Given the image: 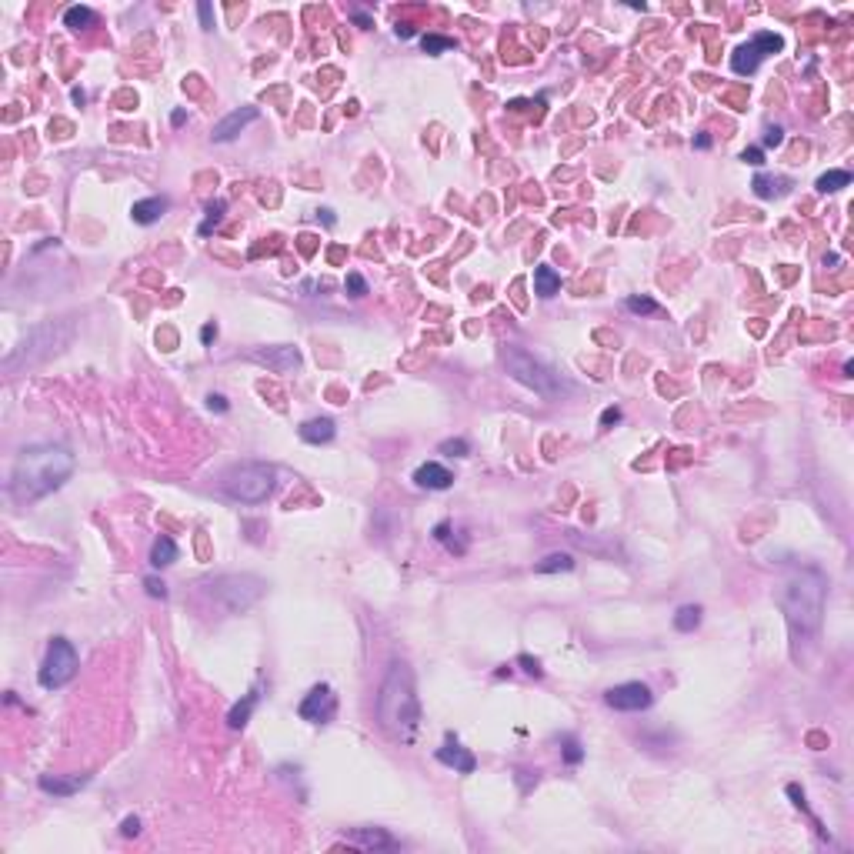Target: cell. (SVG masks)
<instances>
[{
  "label": "cell",
  "mask_w": 854,
  "mask_h": 854,
  "mask_svg": "<svg viewBox=\"0 0 854 854\" xmlns=\"http://www.w3.org/2000/svg\"><path fill=\"white\" fill-rule=\"evenodd\" d=\"M74 474V454L61 444H34L24 447L11 474V494L13 501H40L51 491L64 484Z\"/></svg>",
  "instance_id": "6da1fadb"
},
{
  "label": "cell",
  "mask_w": 854,
  "mask_h": 854,
  "mask_svg": "<svg viewBox=\"0 0 854 854\" xmlns=\"http://www.w3.org/2000/svg\"><path fill=\"white\" fill-rule=\"evenodd\" d=\"M377 717H381L384 731L404 744H410L421 727V701H417L414 674L404 661H394L384 674L381 694H377Z\"/></svg>",
  "instance_id": "7a4b0ae2"
},
{
  "label": "cell",
  "mask_w": 854,
  "mask_h": 854,
  "mask_svg": "<svg viewBox=\"0 0 854 854\" xmlns=\"http://www.w3.org/2000/svg\"><path fill=\"white\" fill-rule=\"evenodd\" d=\"M824 574L815 567H801L784 581L781 591V611L788 617L791 638L801 641L811 638L821 627V614H824Z\"/></svg>",
  "instance_id": "3957f363"
},
{
  "label": "cell",
  "mask_w": 854,
  "mask_h": 854,
  "mask_svg": "<svg viewBox=\"0 0 854 854\" xmlns=\"http://www.w3.org/2000/svg\"><path fill=\"white\" fill-rule=\"evenodd\" d=\"M501 360H504V370H508L510 377H514L517 384H524V387H531L534 394H541V397H561V391H564L561 377H558L551 368H544V364H541L534 354H527L524 347H514V344L504 347Z\"/></svg>",
  "instance_id": "277c9868"
},
{
  "label": "cell",
  "mask_w": 854,
  "mask_h": 854,
  "mask_svg": "<svg viewBox=\"0 0 854 854\" xmlns=\"http://www.w3.org/2000/svg\"><path fill=\"white\" fill-rule=\"evenodd\" d=\"M220 487L224 494L241 504H264L274 491V467L270 464H260V460H251V464H237L230 467L224 477H220Z\"/></svg>",
  "instance_id": "5b68a950"
},
{
  "label": "cell",
  "mask_w": 854,
  "mask_h": 854,
  "mask_svg": "<svg viewBox=\"0 0 854 854\" xmlns=\"http://www.w3.org/2000/svg\"><path fill=\"white\" fill-rule=\"evenodd\" d=\"M211 594H214L230 614H241L264 594V581L254 574H224L211 581Z\"/></svg>",
  "instance_id": "8992f818"
},
{
  "label": "cell",
  "mask_w": 854,
  "mask_h": 854,
  "mask_svg": "<svg viewBox=\"0 0 854 854\" xmlns=\"http://www.w3.org/2000/svg\"><path fill=\"white\" fill-rule=\"evenodd\" d=\"M77 674V651L70 641L64 638H54L51 648H47V658H44V664H40V688H64L67 681H74Z\"/></svg>",
  "instance_id": "52a82bcc"
},
{
  "label": "cell",
  "mask_w": 854,
  "mask_h": 854,
  "mask_svg": "<svg viewBox=\"0 0 854 854\" xmlns=\"http://www.w3.org/2000/svg\"><path fill=\"white\" fill-rule=\"evenodd\" d=\"M604 701L611 704L614 711H648L651 701H654V694H651L648 684H641V681H627V684H617V688L608 691V694H604Z\"/></svg>",
  "instance_id": "ba28073f"
},
{
  "label": "cell",
  "mask_w": 854,
  "mask_h": 854,
  "mask_svg": "<svg viewBox=\"0 0 854 854\" xmlns=\"http://www.w3.org/2000/svg\"><path fill=\"white\" fill-rule=\"evenodd\" d=\"M247 357H251L254 364H264V368L277 370V374H287V370H294L297 364H301V351H297V347H287V344H281V347H257V351H251Z\"/></svg>",
  "instance_id": "9c48e42d"
},
{
  "label": "cell",
  "mask_w": 854,
  "mask_h": 854,
  "mask_svg": "<svg viewBox=\"0 0 854 854\" xmlns=\"http://www.w3.org/2000/svg\"><path fill=\"white\" fill-rule=\"evenodd\" d=\"M257 117H260V111H257V107H237V111H230V114L214 127V141L217 144L234 141V137H237V134H241L247 124H254Z\"/></svg>",
  "instance_id": "30bf717a"
},
{
  "label": "cell",
  "mask_w": 854,
  "mask_h": 854,
  "mask_svg": "<svg viewBox=\"0 0 854 854\" xmlns=\"http://www.w3.org/2000/svg\"><path fill=\"white\" fill-rule=\"evenodd\" d=\"M331 714H334V694H331L327 684H318V688L301 701V717H304V721H327Z\"/></svg>",
  "instance_id": "8fae6325"
},
{
  "label": "cell",
  "mask_w": 854,
  "mask_h": 854,
  "mask_svg": "<svg viewBox=\"0 0 854 854\" xmlns=\"http://www.w3.org/2000/svg\"><path fill=\"white\" fill-rule=\"evenodd\" d=\"M347 841L364 848V851H394L397 848V841L384 828H357L347 834Z\"/></svg>",
  "instance_id": "7c38bea8"
},
{
  "label": "cell",
  "mask_w": 854,
  "mask_h": 854,
  "mask_svg": "<svg viewBox=\"0 0 854 854\" xmlns=\"http://www.w3.org/2000/svg\"><path fill=\"white\" fill-rule=\"evenodd\" d=\"M414 481L421 487H427V491H447V487L454 484V474L447 471V467H441V464H421L414 471Z\"/></svg>",
  "instance_id": "4fadbf2b"
},
{
  "label": "cell",
  "mask_w": 854,
  "mask_h": 854,
  "mask_svg": "<svg viewBox=\"0 0 854 854\" xmlns=\"http://www.w3.org/2000/svg\"><path fill=\"white\" fill-rule=\"evenodd\" d=\"M437 761H441V765H447V767H458L460 774H471L474 765H477V761H474V754L464 751V748H458V744H454V738H447L444 748H437Z\"/></svg>",
  "instance_id": "5bb4252c"
},
{
  "label": "cell",
  "mask_w": 854,
  "mask_h": 854,
  "mask_svg": "<svg viewBox=\"0 0 854 854\" xmlns=\"http://www.w3.org/2000/svg\"><path fill=\"white\" fill-rule=\"evenodd\" d=\"M334 434H337V427H334L331 417H314V421L301 424V441H307V444H327V441H334Z\"/></svg>",
  "instance_id": "9a60e30c"
},
{
  "label": "cell",
  "mask_w": 854,
  "mask_h": 854,
  "mask_svg": "<svg viewBox=\"0 0 854 854\" xmlns=\"http://www.w3.org/2000/svg\"><path fill=\"white\" fill-rule=\"evenodd\" d=\"M87 774H74V778H57V774H44V778L37 781L40 791H47V794H61V798H67V794H74V791H80L84 784H87Z\"/></svg>",
  "instance_id": "2e32d148"
},
{
  "label": "cell",
  "mask_w": 854,
  "mask_h": 854,
  "mask_svg": "<svg viewBox=\"0 0 854 854\" xmlns=\"http://www.w3.org/2000/svg\"><path fill=\"white\" fill-rule=\"evenodd\" d=\"M761 61H765V57L758 54V47H754V44H741L738 51L731 54V67H734V74H754Z\"/></svg>",
  "instance_id": "e0dca14e"
},
{
  "label": "cell",
  "mask_w": 854,
  "mask_h": 854,
  "mask_svg": "<svg viewBox=\"0 0 854 854\" xmlns=\"http://www.w3.org/2000/svg\"><path fill=\"white\" fill-rule=\"evenodd\" d=\"M164 211H167V197H147V201H137L130 214H134L137 224H153V220H161Z\"/></svg>",
  "instance_id": "ac0fdd59"
},
{
  "label": "cell",
  "mask_w": 854,
  "mask_h": 854,
  "mask_svg": "<svg viewBox=\"0 0 854 854\" xmlns=\"http://www.w3.org/2000/svg\"><path fill=\"white\" fill-rule=\"evenodd\" d=\"M558 291H561V277H558V270L548 268V264H541V268L534 270V294H537V297H554Z\"/></svg>",
  "instance_id": "d6986e66"
},
{
  "label": "cell",
  "mask_w": 854,
  "mask_h": 854,
  "mask_svg": "<svg viewBox=\"0 0 854 854\" xmlns=\"http://www.w3.org/2000/svg\"><path fill=\"white\" fill-rule=\"evenodd\" d=\"M254 708H257V691H251V694H244V701H237L234 708H230V714H227V724L234 727V731H241L247 721H251V714H254Z\"/></svg>",
  "instance_id": "ffe728a7"
},
{
  "label": "cell",
  "mask_w": 854,
  "mask_h": 854,
  "mask_svg": "<svg viewBox=\"0 0 854 854\" xmlns=\"http://www.w3.org/2000/svg\"><path fill=\"white\" fill-rule=\"evenodd\" d=\"M177 561V544L170 541V537H157L151 548V564L153 567H167V564Z\"/></svg>",
  "instance_id": "44dd1931"
},
{
  "label": "cell",
  "mask_w": 854,
  "mask_h": 854,
  "mask_svg": "<svg viewBox=\"0 0 854 854\" xmlns=\"http://www.w3.org/2000/svg\"><path fill=\"white\" fill-rule=\"evenodd\" d=\"M751 187H754V194H758V197H765V201H767V197H778V194H784L788 180H784V177H765V174H758Z\"/></svg>",
  "instance_id": "7402d4cb"
},
{
  "label": "cell",
  "mask_w": 854,
  "mask_h": 854,
  "mask_svg": "<svg viewBox=\"0 0 854 854\" xmlns=\"http://www.w3.org/2000/svg\"><path fill=\"white\" fill-rule=\"evenodd\" d=\"M94 20H97V13L90 11V7H67L64 13V24L70 27V30H84V27H94Z\"/></svg>",
  "instance_id": "603a6c76"
},
{
  "label": "cell",
  "mask_w": 854,
  "mask_h": 854,
  "mask_svg": "<svg viewBox=\"0 0 854 854\" xmlns=\"http://www.w3.org/2000/svg\"><path fill=\"white\" fill-rule=\"evenodd\" d=\"M848 184H851V174L848 170H828V174L817 177V191L834 194V191H841V187H848Z\"/></svg>",
  "instance_id": "cb8c5ba5"
},
{
  "label": "cell",
  "mask_w": 854,
  "mask_h": 854,
  "mask_svg": "<svg viewBox=\"0 0 854 854\" xmlns=\"http://www.w3.org/2000/svg\"><path fill=\"white\" fill-rule=\"evenodd\" d=\"M698 624H701V608H698V604H684V608L674 614V627L677 631H684V634L694 631Z\"/></svg>",
  "instance_id": "d4e9b609"
},
{
  "label": "cell",
  "mask_w": 854,
  "mask_h": 854,
  "mask_svg": "<svg viewBox=\"0 0 854 854\" xmlns=\"http://www.w3.org/2000/svg\"><path fill=\"white\" fill-rule=\"evenodd\" d=\"M574 558L571 554H548L544 561H537V574H558V571H571Z\"/></svg>",
  "instance_id": "484cf974"
},
{
  "label": "cell",
  "mask_w": 854,
  "mask_h": 854,
  "mask_svg": "<svg viewBox=\"0 0 854 854\" xmlns=\"http://www.w3.org/2000/svg\"><path fill=\"white\" fill-rule=\"evenodd\" d=\"M751 44L758 47V54H761V57H767V54H778L781 47H784V40H781L778 34H771V30H761V34H754Z\"/></svg>",
  "instance_id": "4316f807"
},
{
  "label": "cell",
  "mask_w": 854,
  "mask_h": 854,
  "mask_svg": "<svg viewBox=\"0 0 854 854\" xmlns=\"http://www.w3.org/2000/svg\"><path fill=\"white\" fill-rule=\"evenodd\" d=\"M421 47L427 54H444V51H451V47H454V40H451V37H437V34H427V37L421 40Z\"/></svg>",
  "instance_id": "83f0119b"
},
{
  "label": "cell",
  "mask_w": 854,
  "mask_h": 854,
  "mask_svg": "<svg viewBox=\"0 0 854 854\" xmlns=\"http://www.w3.org/2000/svg\"><path fill=\"white\" fill-rule=\"evenodd\" d=\"M564 761L567 765H581L584 761V748L577 738H564Z\"/></svg>",
  "instance_id": "f1b7e54d"
},
{
  "label": "cell",
  "mask_w": 854,
  "mask_h": 854,
  "mask_svg": "<svg viewBox=\"0 0 854 854\" xmlns=\"http://www.w3.org/2000/svg\"><path fill=\"white\" fill-rule=\"evenodd\" d=\"M624 307L627 310H634V314H658V304H654L651 297H627Z\"/></svg>",
  "instance_id": "f546056e"
},
{
  "label": "cell",
  "mask_w": 854,
  "mask_h": 854,
  "mask_svg": "<svg viewBox=\"0 0 854 854\" xmlns=\"http://www.w3.org/2000/svg\"><path fill=\"white\" fill-rule=\"evenodd\" d=\"M224 207H227L224 201H214V204L207 207V220L201 224V234H211V227H214L217 220H220V214H224Z\"/></svg>",
  "instance_id": "4dcf8cb0"
},
{
  "label": "cell",
  "mask_w": 854,
  "mask_h": 854,
  "mask_svg": "<svg viewBox=\"0 0 854 854\" xmlns=\"http://www.w3.org/2000/svg\"><path fill=\"white\" fill-rule=\"evenodd\" d=\"M344 291L351 294V297H364L368 294V281L360 277V274H347V281H344Z\"/></svg>",
  "instance_id": "1f68e13d"
},
{
  "label": "cell",
  "mask_w": 854,
  "mask_h": 854,
  "mask_svg": "<svg viewBox=\"0 0 854 854\" xmlns=\"http://www.w3.org/2000/svg\"><path fill=\"white\" fill-rule=\"evenodd\" d=\"M471 447H467V441H460V437H454V441H444L441 444V454H447V458H464Z\"/></svg>",
  "instance_id": "d6a6232c"
},
{
  "label": "cell",
  "mask_w": 854,
  "mask_h": 854,
  "mask_svg": "<svg viewBox=\"0 0 854 854\" xmlns=\"http://www.w3.org/2000/svg\"><path fill=\"white\" fill-rule=\"evenodd\" d=\"M741 161H744V164H751V167H761V164H765V151H761V147H748V151L741 153Z\"/></svg>",
  "instance_id": "836d02e7"
},
{
  "label": "cell",
  "mask_w": 854,
  "mask_h": 854,
  "mask_svg": "<svg viewBox=\"0 0 854 854\" xmlns=\"http://www.w3.org/2000/svg\"><path fill=\"white\" fill-rule=\"evenodd\" d=\"M144 587H147V594H151V598H161V601L167 598L164 581H157V577H147V581H144Z\"/></svg>",
  "instance_id": "e575fe53"
},
{
  "label": "cell",
  "mask_w": 854,
  "mask_h": 854,
  "mask_svg": "<svg viewBox=\"0 0 854 854\" xmlns=\"http://www.w3.org/2000/svg\"><path fill=\"white\" fill-rule=\"evenodd\" d=\"M517 664H521V667L531 677H541V664H537V658H531V654H521V658H517Z\"/></svg>",
  "instance_id": "d590c367"
},
{
  "label": "cell",
  "mask_w": 854,
  "mask_h": 854,
  "mask_svg": "<svg viewBox=\"0 0 854 854\" xmlns=\"http://www.w3.org/2000/svg\"><path fill=\"white\" fill-rule=\"evenodd\" d=\"M120 834H124V838H134V834H141V817H124V824H120Z\"/></svg>",
  "instance_id": "8d00e7d4"
},
{
  "label": "cell",
  "mask_w": 854,
  "mask_h": 854,
  "mask_svg": "<svg viewBox=\"0 0 854 854\" xmlns=\"http://www.w3.org/2000/svg\"><path fill=\"white\" fill-rule=\"evenodd\" d=\"M784 141V130L781 127H767V134H765V147H778V144Z\"/></svg>",
  "instance_id": "74e56055"
},
{
  "label": "cell",
  "mask_w": 854,
  "mask_h": 854,
  "mask_svg": "<svg viewBox=\"0 0 854 854\" xmlns=\"http://www.w3.org/2000/svg\"><path fill=\"white\" fill-rule=\"evenodd\" d=\"M621 421V410L617 408H608L604 414H601V427H611V424H617Z\"/></svg>",
  "instance_id": "f35d334b"
},
{
  "label": "cell",
  "mask_w": 854,
  "mask_h": 854,
  "mask_svg": "<svg viewBox=\"0 0 854 854\" xmlns=\"http://www.w3.org/2000/svg\"><path fill=\"white\" fill-rule=\"evenodd\" d=\"M197 13H201V27H207V30H211V27H214V20H211V4H201V7H197Z\"/></svg>",
  "instance_id": "ab89813d"
},
{
  "label": "cell",
  "mask_w": 854,
  "mask_h": 854,
  "mask_svg": "<svg viewBox=\"0 0 854 854\" xmlns=\"http://www.w3.org/2000/svg\"><path fill=\"white\" fill-rule=\"evenodd\" d=\"M214 337H217V327H214V324H204V331H201V341H204V344H211Z\"/></svg>",
  "instance_id": "60d3db41"
},
{
  "label": "cell",
  "mask_w": 854,
  "mask_h": 854,
  "mask_svg": "<svg viewBox=\"0 0 854 854\" xmlns=\"http://www.w3.org/2000/svg\"><path fill=\"white\" fill-rule=\"evenodd\" d=\"M207 404H211V408H217V410H227V401H224L220 394H211V397H207Z\"/></svg>",
  "instance_id": "b9f144b4"
},
{
  "label": "cell",
  "mask_w": 854,
  "mask_h": 854,
  "mask_svg": "<svg viewBox=\"0 0 854 854\" xmlns=\"http://www.w3.org/2000/svg\"><path fill=\"white\" fill-rule=\"evenodd\" d=\"M694 147H698V151H708V147H711V137H708V134H698V137H694Z\"/></svg>",
  "instance_id": "7bdbcfd3"
},
{
  "label": "cell",
  "mask_w": 854,
  "mask_h": 854,
  "mask_svg": "<svg viewBox=\"0 0 854 854\" xmlns=\"http://www.w3.org/2000/svg\"><path fill=\"white\" fill-rule=\"evenodd\" d=\"M351 17H354V20H357V24H360V27H370V17H368V13L354 11V13H351Z\"/></svg>",
  "instance_id": "ee69618b"
},
{
  "label": "cell",
  "mask_w": 854,
  "mask_h": 854,
  "mask_svg": "<svg viewBox=\"0 0 854 854\" xmlns=\"http://www.w3.org/2000/svg\"><path fill=\"white\" fill-rule=\"evenodd\" d=\"M397 37H414V30H410L408 24H401V27H397Z\"/></svg>",
  "instance_id": "f6af8a7d"
},
{
  "label": "cell",
  "mask_w": 854,
  "mask_h": 854,
  "mask_svg": "<svg viewBox=\"0 0 854 854\" xmlns=\"http://www.w3.org/2000/svg\"><path fill=\"white\" fill-rule=\"evenodd\" d=\"M184 117H187L184 111H174V114H170V120H174V124H184Z\"/></svg>",
  "instance_id": "bcb514c9"
}]
</instances>
